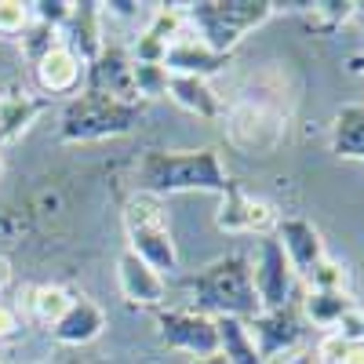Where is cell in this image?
I'll return each instance as SVG.
<instances>
[{
  "mask_svg": "<svg viewBox=\"0 0 364 364\" xmlns=\"http://www.w3.org/2000/svg\"><path fill=\"white\" fill-rule=\"evenodd\" d=\"M135 182L142 193L171 197V193H215L226 197L233 178L215 146L200 149H149L135 164Z\"/></svg>",
  "mask_w": 364,
  "mask_h": 364,
  "instance_id": "1",
  "label": "cell"
},
{
  "mask_svg": "<svg viewBox=\"0 0 364 364\" xmlns=\"http://www.w3.org/2000/svg\"><path fill=\"white\" fill-rule=\"evenodd\" d=\"M182 288L190 291L193 310L208 317H237V321H252L262 314V302L255 295L252 281V262L248 255H223L215 262L200 266L197 273L182 277Z\"/></svg>",
  "mask_w": 364,
  "mask_h": 364,
  "instance_id": "2",
  "label": "cell"
},
{
  "mask_svg": "<svg viewBox=\"0 0 364 364\" xmlns=\"http://www.w3.org/2000/svg\"><path fill=\"white\" fill-rule=\"evenodd\" d=\"M182 8H186L190 33L223 55H233V48L252 29L269 22L273 11H277L273 0H197V4H182Z\"/></svg>",
  "mask_w": 364,
  "mask_h": 364,
  "instance_id": "3",
  "label": "cell"
},
{
  "mask_svg": "<svg viewBox=\"0 0 364 364\" xmlns=\"http://www.w3.org/2000/svg\"><path fill=\"white\" fill-rule=\"evenodd\" d=\"M124 237H128V252L139 255L146 266H154L164 281L178 273V248H175L164 197L135 190L124 200Z\"/></svg>",
  "mask_w": 364,
  "mask_h": 364,
  "instance_id": "4",
  "label": "cell"
},
{
  "mask_svg": "<svg viewBox=\"0 0 364 364\" xmlns=\"http://www.w3.org/2000/svg\"><path fill=\"white\" fill-rule=\"evenodd\" d=\"M142 113H146L142 102H120L113 95L84 87L66 102L63 120H58V139L73 142V146L117 139V135H128L142 120Z\"/></svg>",
  "mask_w": 364,
  "mask_h": 364,
  "instance_id": "5",
  "label": "cell"
},
{
  "mask_svg": "<svg viewBox=\"0 0 364 364\" xmlns=\"http://www.w3.org/2000/svg\"><path fill=\"white\" fill-rule=\"evenodd\" d=\"M157 331L168 350L197 357H215L219 353V328L215 317H208L193 306H161L157 310Z\"/></svg>",
  "mask_w": 364,
  "mask_h": 364,
  "instance_id": "6",
  "label": "cell"
},
{
  "mask_svg": "<svg viewBox=\"0 0 364 364\" xmlns=\"http://www.w3.org/2000/svg\"><path fill=\"white\" fill-rule=\"evenodd\" d=\"M252 281H255V295L262 302V310H281L288 302L302 299V281L295 277L281 240L273 233L259 237V262L252 269Z\"/></svg>",
  "mask_w": 364,
  "mask_h": 364,
  "instance_id": "7",
  "label": "cell"
},
{
  "mask_svg": "<svg viewBox=\"0 0 364 364\" xmlns=\"http://www.w3.org/2000/svg\"><path fill=\"white\" fill-rule=\"evenodd\" d=\"M226 132H230V142L245 154H266L281 142L288 120L281 109H269L262 102H240L233 109H226Z\"/></svg>",
  "mask_w": 364,
  "mask_h": 364,
  "instance_id": "8",
  "label": "cell"
},
{
  "mask_svg": "<svg viewBox=\"0 0 364 364\" xmlns=\"http://www.w3.org/2000/svg\"><path fill=\"white\" fill-rule=\"evenodd\" d=\"M245 324H248L266 364L281 353H291L295 346H302V339H306V321H302L299 302H288L281 310H262L259 317H252Z\"/></svg>",
  "mask_w": 364,
  "mask_h": 364,
  "instance_id": "9",
  "label": "cell"
},
{
  "mask_svg": "<svg viewBox=\"0 0 364 364\" xmlns=\"http://www.w3.org/2000/svg\"><path fill=\"white\" fill-rule=\"evenodd\" d=\"M281 215L273 211L269 200H259L252 193H245L233 182V190L223 197L219 211H215V226L223 233H252V237H269L277 230Z\"/></svg>",
  "mask_w": 364,
  "mask_h": 364,
  "instance_id": "10",
  "label": "cell"
},
{
  "mask_svg": "<svg viewBox=\"0 0 364 364\" xmlns=\"http://www.w3.org/2000/svg\"><path fill=\"white\" fill-rule=\"evenodd\" d=\"M117 284H120V299L132 310H161L168 302V281L154 266H146L139 255H132L128 248L117 259Z\"/></svg>",
  "mask_w": 364,
  "mask_h": 364,
  "instance_id": "11",
  "label": "cell"
},
{
  "mask_svg": "<svg viewBox=\"0 0 364 364\" xmlns=\"http://www.w3.org/2000/svg\"><path fill=\"white\" fill-rule=\"evenodd\" d=\"M230 63H233V55L211 51L200 37H193L190 29H182V33L168 44L161 66H164L171 77H200V80H211L215 73H223Z\"/></svg>",
  "mask_w": 364,
  "mask_h": 364,
  "instance_id": "12",
  "label": "cell"
},
{
  "mask_svg": "<svg viewBox=\"0 0 364 364\" xmlns=\"http://www.w3.org/2000/svg\"><path fill=\"white\" fill-rule=\"evenodd\" d=\"M84 87L87 91H102V95H113L120 102H139L135 84H132V55H128V48L106 41V48L99 51V58L84 73Z\"/></svg>",
  "mask_w": 364,
  "mask_h": 364,
  "instance_id": "13",
  "label": "cell"
},
{
  "mask_svg": "<svg viewBox=\"0 0 364 364\" xmlns=\"http://www.w3.org/2000/svg\"><path fill=\"white\" fill-rule=\"evenodd\" d=\"M63 48H70L84 66H91L99 58V51L106 48V33H102V8L95 0H73V11L66 18V26L58 29Z\"/></svg>",
  "mask_w": 364,
  "mask_h": 364,
  "instance_id": "14",
  "label": "cell"
},
{
  "mask_svg": "<svg viewBox=\"0 0 364 364\" xmlns=\"http://www.w3.org/2000/svg\"><path fill=\"white\" fill-rule=\"evenodd\" d=\"M84 73H87V66L63 44H55L48 55H41L33 63V80H37L44 99L77 95V91H84Z\"/></svg>",
  "mask_w": 364,
  "mask_h": 364,
  "instance_id": "15",
  "label": "cell"
},
{
  "mask_svg": "<svg viewBox=\"0 0 364 364\" xmlns=\"http://www.w3.org/2000/svg\"><path fill=\"white\" fill-rule=\"evenodd\" d=\"M186 29V8L182 4H157L154 18L146 22V29L135 37V44L128 48V55L135 63H164L168 44Z\"/></svg>",
  "mask_w": 364,
  "mask_h": 364,
  "instance_id": "16",
  "label": "cell"
},
{
  "mask_svg": "<svg viewBox=\"0 0 364 364\" xmlns=\"http://www.w3.org/2000/svg\"><path fill=\"white\" fill-rule=\"evenodd\" d=\"M273 237L281 240V248H284V255H288V262H291L299 281H306L310 269L328 255L324 252V240H321V230L314 223H306V219H299V215L281 219L277 230H273Z\"/></svg>",
  "mask_w": 364,
  "mask_h": 364,
  "instance_id": "17",
  "label": "cell"
},
{
  "mask_svg": "<svg viewBox=\"0 0 364 364\" xmlns=\"http://www.w3.org/2000/svg\"><path fill=\"white\" fill-rule=\"evenodd\" d=\"M48 331H51V339L63 343V346H87V343H95L106 331V310L99 306L95 299L77 295L73 306L58 317Z\"/></svg>",
  "mask_w": 364,
  "mask_h": 364,
  "instance_id": "18",
  "label": "cell"
},
{
  "mask_svg": "<svg viewBox=\"0 0 364 364\" xmlns=\"http://www.w3.org/2000/svg\"><path fill=\"white\" fill-rule=\"evenodd\" d=\"M48 106H51V99L33 95V91H11V95H0V149L18 142Z\"/></svg>",
  "mask_w": 364,
  "mask_h": 364,
  "instance_id": "19",
  "label": "cell"
},
{
  "mask_svg": "<svg viewBox=\"0 0 364 364\" xmlns=\"http://www.w3.org/2000/svg\"><path fill=\"white\" fill-rule=\"evenodd\" d=\"M168 99L175 106H182L186 113L200 117V120H223L226 117L223 95H215V87L200 77H171L168 80Z\"/></svg>",
  "mask_w": 364,
  "mask_h": 364,
  "instance_id": "20",
  "label": "cell"
},
{
  "mask_svg": "<svg viewBox=\"0 0 364 364\" xmlns=\"http://www.w3.org/2000/svg\"><path fill=\"white\" fill-rule=\"evenodd\" d=\"M331 154L364 164V102H350L331 120Z\"/></svg>",
  "mask_w": 364,
  "mask_h": 364,
  "instance_id": "21",
  "label": "cell"
},
{
  "mask_svg": "<svg viewBox=\"0 0 364 364\" xmlns=\"http://www.w3.org/2000/svg\"><path fill=\"white\" fill-rule=\"evenodd\" d=\"M299 22L306 26V33L314 37H336L346 22L357 18L353 0H317V4H295Z\"/></svg>",
  "mask_w": 364,
  "mask_h": 364,
  "instance_id": "22",
  "label": "cell"
},
{
  "mask_svg": "<svg viewBox=\"0 0 364 364\" xmlns=\"http://www.w3.org/2000/svg\"><path fill=\"white\" fill-rule=\"evenodd\" d=\"M357 306L350 291H310L302 288V299H299V310H302V321H310L314 328H336L350 310Z\"/></svg>",
  "mask_w": 364,
  "mask_h": 364,
  "instance_id": "23",
  "label": "cell"
},
{
  "mask_svg": "<svg viewBox=\"0 0 364 364\" xmlns=\"http://www.w3.org/2000/svg\"><path fill=\"white\" fill-rule=\"evenodd\" d=\"M215 328H219V353L226 357V364H266L245 321L215 317Z\"/></svg>",
  "mask_w": 364,
  "mask_h": 364,
  "instance_id": "24",
  "label": "cell"
},
{
  "mask_svg": "<svg viewBox=\"0 0 364 364\" xmlns=\"http://www.w3.org/2000/svg\"><path fill=\"white\" fill-rule=\"evenodd\" d=\"M73 291L66 284H37L33 291H29V314H33L41 324H55L58 317H63L70 306H73Z\"/></svg>",
  "mask_w": 364,
  "mask_h": 364,
  "instance_id": "25",
  "label": "cell"
},
{
  "mask_svg": "<svg viewBox=\"0 0 364 364\" xmlns=\"http://www.w3.org/2000/svg\"><path fill=\"white\" fill-rule=\"evenodd\" d=\"M168 80H171V73L161 63H135V58H132V84H135L139 102L164 99L168 95Z\"/></svg>",
  "mask_w": 364,
  "mask_h": 364,
  "instance_id": "26",
  "label": "cell"
},
{
  "mask_svg": "<svg viewBox=\"0 0 364 364\" xmlns=\"http://www.w3.org/2000/svg\"><path fill=\"white\" fill-rule=\"evenodd\" d=\"M302 288H310V291H350V288H346V266L324 255V259L310 269V277L302 281Z\"/></svg>",
  "mask_w": 364,
  "mask_h": 364,
  "instance_id": "27",
  "label": "cell"
},
{
  "mask_svg": "<svg viewBox=\"0 0 364 364\" xmlns=\"http://www.w3.org/2000/svg\"><path fill=\"white\" fill-rule=\"evenodd\" d=\"M18 44H22V55L29 58V63H37L41 55H48L55 44H63V41H58V29H51V26H44V22H33V18H29V26L18 33Z\"/></svg>",
  "mask_w": 364,
  "mask_h": 364,
  "instance_id": "28",
  "label": "cell"
},
{
  "mask_svg": "<svg viewBox=\"0 0 364 364\" xmlns=\"http://www.w3.org/2000/svg\"><path fill=\"white\" fill-rule=\"evenodd\" d=\"M70 11H73V0H33V4H29V18L44 22L51 29H63Z\"/></svg>",
  "mask_w": 364,
  "mask_h": 364,
  "instance_id": "29",
  "label": "cell"
},
{
  "mask_svg": "<svg viewBox=\"0 0 364 364\" xmlns=\"http://www.w3.org/2000/svg\"><path fill=\"white\" fill-rule=\"evenodd\" d=\"M29 26V4L22 0H0V37H15Z\"/></svg>",
  "mask_w": 364,
  "mask_h": 364,
  "instance_id": "30",
  "label": "cell"
},
{
  "mask_svg": "<svg viewBox=\"0 0 364 364\" xmlns=\"http://www.w3.org/2000/svg\"><path fill=\"white\" fill-rule=\"evenodd\" d=\"M328 336H339L343 343H364V310L360 306H353L336 328L328 331Z\"/></svg>",
  "mask_w": 364,
  "mask_h": 364,
  "instance_id": "31",
  "label": "cell"
},
{
  "mask_svg": "<svg viewBox=\"0 0 364 364\" xmlns=\"http://www.w3.org/2000/svg\"><path fill=\"white\" fill-rule=\"evenodd\" d=\"M139 8H142V4H135V0H109V4H102V15H113V18L132 22V18H139Z\"/></svg>",
  "mask_w": 364,
  "mask_h": 364,
  "instance_id": "32",
  "label": "cell"
},
{
  "mask_svg": "<svg viewBox=\"0 0 364 364\" xmlns=\"http://www.w3.org/2000/svg\"><path fill=\"white\" fill-rule=\"evenodd\" d=\"M339 364H364V343H350L346 353L339 357Z\"/></svg>",
  "mask_w": 364,
  "mask_h": 364,
  "instance_id": "33",
  "label": "cell"
},
{
  "mask_svg": "<svg viewBox=\"0 0 364 364\" xmlns=\"http://www.w3.org/2000/svg\"><path fill=\"white\" fill-rule=\"evenodd\" d=\"M11 284V262L4 259V255H0V291H4Z\"/></svg>",
  "mask_w": 364,
  "mask_h": 364,
  "instance_id": "34",
  "label": "cell"
},
{
  "mask_svg": "<svg viewBox=\"0 0 364 364\" xmlns=\"http://www.w3.org/2000/svg\"><path fill=\"white\" fill-rule=\"evenodd\" d=\"M346 70H350V73H364V51H357V55L346 58Z\"/></svg>",
  "mask_w": 364,
  "mask_h": 364,
  "instance_id": "35",
  "label": "cell"
},
{
  "mask_svg": "<svg viewBox=\"0 0 364 364\" xmlns=\"http://www.w3.org/2000/svg\"><path fill=\"white\" fill-rule=\"evenodd\" d=\"M291 364H321V357H317V350H306V353H299Z\"/></svg>",
  "mask_w": 364,
  "mask_h": 364,
  "instance_id": "36",
  "label": "cell"
},
{
  "mask_svg": "<svg viewBox=\"0 0 364 364\" xmlns=\"http://www.w3.org/2000/svg\"><path fill=\"white\" fill-rule=\"evenodd\" d=\"M190 364H226V357H223V353H215V357H197V360H190Z\"/></svg>",
  "mask_w": 364,
  "mask_h": 364,
  "instance_id": "37",
  "label": "cell"
},
{
  "mask_svg": "<svg viewBox=\"0 0 364 364\" xmlns=\"http://www.w3.org/2000/svg\"><path fill=\"white\" fill-rule=\"evenodd\" d=\"M0 171H4V157H0Z\"/></svg>",
  "mask_w": 364,
  "mask_h": 364,
  "instance_id": "38",
  "label": "cell"
}]
</instances>
